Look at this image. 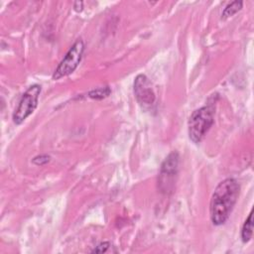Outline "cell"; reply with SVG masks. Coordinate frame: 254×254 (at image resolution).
I'll return each instance as SVG.
<instances>
[{
    "instance_id": "cell-7",
    "label": "cell",
    "mask_w": 254,
    "mask_h": 254,
    "mask_svg": "<svg viewBox=\"0 0 254 254\" xmlns=\"http://www.w3.org/2000/svg\"><path fill=\"white\" fill-rule=\"evenodd\" d=\"M252 233L253 232H252V211H251L242 225V229H241L242 241L244 243L250 241V239L252 238Z\"/></svg>"
},
{
    "instance_id": "cell-8",
    "label": "cell",
    "mask_w": 254,
    "mask_h": 254,
    "mask_svg": "<svg viewBox=\"0 0 254 254\" xmlns=\"http://www.w3.org/2000/svg\"><path fill=\"white\" fill-rule=\"evenodd\" d=\"M243 5L242 1H233L231 3H229L223 10L222 15H221V19H227L231 16H233L234 14H236L238 11L241 10Z\"/></svg>"
},
{
    "instance_id": "cell-9",
    "label": "cell",
    "mask_w": 254,
    "mask_h": 254,
    "mask_svg": "<svg viewBox=\"0 0 254 254\" xmlns=\"http://www.w3.org/2000/svg\"><path fill=\"white\" fill-rule=\"evenodd\" d=\"M111 90L108 86L104 87H97L95 89H92L91 91L88 92V96L93 98V99H102L110 94Z\"/></svg>"
},
{
    "instance_id": "cell-1",
    "label": "cell",
    "mask_w": 254,
    "mask_h": 254,
    "mask_svg": "<svg viewBox=\"0 0 254 254\" xmlns=\"http://www.w3.org/2000/svg\"><path fill=\"white\" fill-rule=\"evenodd\" d=\"M239 184L235 179L228 178L220 182L211 196L209 214L214 225H221L228 219L239 195Z\"/></svg>"
},
{
    "instance_id": "cell-6",
    "label": "cell",
    "mask_w": 254,
    "mask_h": 254,
    "mask_svg": "<svg viewBox=\"0 0 254 254\" xmlns=\"http://www.w3.org/2000/svg\"><path fill=\"white\" fill-rule=\"evenodd\" d=\"M134 94L138 103L144 107H151L156 100L151 81L145 74H139L134 80Z\"/></svg>"
},
{
    "instance_id": "cell-11",
    "label": "cell",
    "mask_w": 254,
    "mask_h": 254,
    "mask_svg": "<svg viewBox=\"0 0 254 254\" xmlns=\"http://www.w3.org/2000/svg\"><path fill=\"white\" fill-rule=\"evenodd\" d=\"M109 247H110V243L109 242H107V241L101 242L91 252L92 253H103V252H106Z\"/></svg>"
},
{
    "instance_id": "cell-5",
    "label": "cell",
    "mask_w": 254,
    "mask_h": 254,
    "mask_svg": "<svg viewBox=\"0 0 254 254\" xmlns=\"http://www.w3.org/2000/svg\"><path fill=\"white\" fill-rule=\"evenodd\" d=\"M41 93V86L34 84L30 86L22 95L18 106L13 113V121L15 124H21L36 109Z\"/></svg>"
},
{
    "instance_id": "cell-10",
    "label": "cell",
    "mask_w": 254,
    "mask_h": 254,
    "mask_svg": "<svg viewBox=\"0 0 254 254\" xmlns=\"http://www.w3.org/2000/svg\"><path fill=\"white\" fill-rule=\"evenodd\" d=\"M50 160H51V157L49 155H38V156L34 157L32 162L37 166H43V165H46L47 163H49Z\"/></svg>"
},
{
    "instance_id": "cell-3",
    "label": "cell",
    "mask_w": 254,
    "mask_h": 254,
    "mask_svg": "<svg viewBox=\"0 0 254 254\" xmlns=\"http://www.w3.org/2000/svg\"><path fill=\"white\" fill-rule=\"evenodd\" d=\"M179 162L180 157L176 151L170 153L163 162L158 177V187L163 193L167 194L173 191L177 181Z\"/></svg>"
},
{
    "instance_id": "cell-4",
    "label": "cell",
    "mask_w": 254,
    "mask_h": 254,
    "mask_svg": "<svg viewBox=\"0 0 254 254\" xmlns=\"http://www.w3.org/2000/svg\"><path fill=\"white\" fill-rule=\"evenodd\" d=\"M84 52V43L78 39L67 51L64 59L59 64L53 74V79H60L70 74L79 64Z\"/></svg>"
},
{
    "instance_id": "cell-12",
    "label": "cell",
    "mask_w": 254,
    "mask_h": 254,
    "mask_svg": "<svg viewBox=\"0 0 254 254\" xmlns=\"http://www.w3.org/2000/svg\"><path fill=\"white\" fill-rule=\"evenodd\" d=\"M82 5H83V3L81 2V1H76L75 3H74V10L75 11H77V12H79V11H81L82 10Z\"/></svg>"
},
{
    "instance_id": "cell-2",
    "label": "cell",
    "mask_w": 254,
    "mask_h": 254,
    "mask_svg": "<svg viewBox=\"0 0 254 254\" xmlns=\"http://www.w3.org/2000/svg\"><path fill=\"white\" fill-rule=\"evenodd\" d=\"M213 108L202 106L194 110L189 119V137L193 143H199L213 124Z\"/></svg>"
}]
</instances>
